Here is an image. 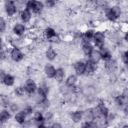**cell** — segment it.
Listing matches in <instances>:
<instances>
[{
    "label": "cell",
    "mask_w": 128,
    "mask_h": 128,
    "mask_svg": "<svg viewBox=\"0 0 128 128\" xmlns=\"http://www.w3.org/2000/svg\"><path fill=\"white\" fill-rule=\"evenodd\" d=\"M26 8L28 11H33L35 13L41 12L43 8V4L39 1H28L26 4Z\"/></svg>",
    "instance_id": "6da1fadb"
},
{
    "label": "cell",
    "mask_w": 128,
    "mask_h": 128,
    "mask_svg": "<svg viewBox=\"0 0 128 128\" xmlns=\"http://www.w3.org/2000/svg\"><path fill=\"white\" fill-rule=\"evenodd\" d=\"M120 13H121L120 8L117 7V6H115V7L111 8V9H109V10L106 12V16H107V18H108L109 20L114 21V20L117 19V17L120 15Z\"/></svg>",
    "instance_id": "7a4b0ae2"
},
{
    "label": "cell",
    "mask_w": 128,
    "mask_h": 128,
    "mask_svg": "<svg viewBox=\"0 0 128 128\" xmlns=\"http://www.w3.org/2000/svg\"><path fill=\"white\" fill-rule=\"evenodd\" d=\"M93 38L95 40L96 46H98L99 48H103V43H104V39H105L104 34L102 32H96V33H94Z\"/></svg>",
    "instance_id": "3957f363"
},
{
    "label": "cell",
    "mask_w": 128,
    "mask_h": 128,
    "mask_svg": "<svg viewBox=\"0 0 128 128\" xmlns=\"http://www.w3.org/2000/svg\"><path fill=\"white\" fill-rule=\"evenodd\" d=\"M5 9H6V13L8 14V16H12L16 12V7L14 5V2L12 1H8L5 3Z\"/></svg>",
    "instance_id": "277c9868"
},
{
    "label": "cell",
    "mask_w": 128,
    "mask_h": 128,
    "mask_svg": "<svg viewBox=\"0 0 128 128\" xmlns=\"http://www.w3.org/2000/svg\"><path fill=\"white\" fill-rule=\"evenodd\" d=\"M96 68H97L96 63L92 62L91 60H88L85 63V72H86V74H92L96 70Z\"/></svg>",
    "instance_id": "5b68a950"
},
{
    "label": "cell",
    "mask_w": 128,
    "mask_h": 128,
    "mask_svg": "<svg viewBox=\"0 0 128 128\" xmlns=\"http://www.w3.org/2000/svg\"><path fill=\"white\" fill-rule=\"evenodd\" d=\"M82 49H83V52L86 54V55H90L91 54V52H92V50H93V48H92V46L90 45V43H89V40L88 39H84L83 40V42H82Z\"/></svg>",
    "instance_id": "8992f818"
},
{
    "label": "cell",
    "mask_w": 128,
    "mask_h": 128,
    "mask_svg": "<svg viewBox=\"0 0 128 128\" xmlns=\"http://www.w3.org/2000/svg\"><path fill=\"white\" fill-rule=\"evenodd\" d=\"M10 55H11V58H12L14 61H16V62H18V61H20V60L23 59V54H22L21 51H20L19 49H17V48L12 49Z\"/></svg>",
    "instance_id": "52a82bcc"
},
{
    "label": "cell",
    "mask_w": 128,
    "mask_h": 128,
    "mask_svg": "<svg viewBox=\"0 0 128 128\" xmlns=\"http://www.w3.org/2000/svg\"><path fill=\"white\" fill-rule=\"evenodd\" d=\"M36 89H37V87H36L35 82H34L33 80H31V79L27 80V82H26V84H25V91H27L28 93L31 94V93L35 92Z\"/></svg>",
    "instance_id": "ba28073f"
},
{
    "label": "cell",
    "mask_w": 128,
    "mask_h": 128,
    "mask_svg": "<svg viewBox=\"0 0 128 128\" xmlns=\"http://www.w3.org/2000/svg\"><path fill=\"white\" fill-rule=\"evenodd\" d=\"M74 68H75V71L78 75H82L85 72V63L82 61H78L75 63Z\"/></svg>",
    "instance_id": "9c48e42d"
},
{
    "label": "cell",
    "mask_w": 128,
    "mask_h": 128,
    "mask_svg": "<svg viewBox=\"0 0 128 128\" xmlns=\"http://www.w3.org/2000/svg\"><path fill=\"white\" fill-rule=\"evenodd\" d=\"M97 112H98V114H100V115H102V116H104V117H106L107 115H108V109H107V107L103 104V103H100L99 105H98V107H97Z\"/></svg>",
    "instance_id": "30bf717a"
},
{
    "label": "cell",
    "mask_w": 128,
    "mask_h": 128,
    "mask_svg": "<svg viewBox=\"0 0 128 128\" xmlns=\"http://www.w3.org/2000/svg\"><path fill=\"white\" fill-rule=\"evenodd\" d=\"M89 56H90V60L92 62H94V63H97L101 59L100 52L99 51H96V50H92V52H91V54Z\"/></svg>",
    "instance_id": "8fae6325"
},
{
    "label": "cell",
    "mask_w": 128,
    "mask_h": 128,
    "mask_svg": "<svg viewBox=\"0 0 128 128\" xmlns=\"http://www.w3.org/2000/svg\"><path fill=\"white\" fill-rule=\"evenodd\" d=\"M55 68L51 65H46L45 66V74L49 77V78H53L55 75Z\"/></svg>",
    "instance_id": "7c38bea8"
},
{
    "label": "cell",
    "mask_w": 128,
    "mask_h": 128,
    "mask_svg": "<svg viewBox=\"0 0 128 128\" xmlns=\"http://www.w3.org/2000/svg\"><path fill=\"white\" fill-rule=\"evenodd\" d=\"M13 31L17 35H22L24 33V31H25V27L22 24H16L14 26V28H13Z\"/></svg>",
    "instance_id": "4fadbf2b"
},
{
    "label": "cell",
    "mask_w": 128,
    "mask_h": 128,
    "mask_svg": "<svg viewBox=\"0 0 128 128\" xmlns=\"http://www.w3.org/2000/svg\"><path fill=\"white\" fill-rule=\"evenodd\" d=\"M54 78H55V79H56L58 82H61V81L63 80V78H64V71H63L61 68L57 69V70L55 71Z\"/></svg>",
    "instance_id": "5bb4252c"
},
{
    "label": "cell",
    "mask_w": 128,
    "mask_h": 128,
    "mask_svg": "<svg viewBox=\"0 0 128 128\" xmlns=\"http://www.w3.org/2000/svg\"><path fill=\"white\" fill-rule=\"evenodd\" d=\"M3 83L5 84V85H7V86H11V85H13L14 84V77L13 76H11V75H5V77H4V79H3Z\"/></svg>",
    "instance_id": "9a60e30c"
},
{
    "label": "cell",
    "mask_w": 128,
    "mask_h": 128,
    "mask_svg": "<svg viewBox=\"0 0 128 128\" xmlns=\"http://www.w3.org/2000/svg\"><path fill=\"white\" fill-rule=\"evenodd\" d=\"M25 117H26V115H25V113L22 111V112H18L16 115H15V120L19 123V124H22V123H24V121H25Z\"/></svg>",
    "instance_id": "2e32d148"
},
{
    "label": "cell",
    "mask_w": 128,
    "mask_h": 128,
    "mask_svg": "<svg viewBox=\"0 0 128 128\" xmlns=\"http://www.w3.org/2000/svg\"><path fill=\"white\" fill-rule=\"evenodd\" d=\"M49 92V89L46 85H41L39 88H38V93L40 96H43V97H46V95L48 94Z\"/></svg>",
    "instance_id": "e0dca14e"
},
{
    "label": "cell",
    "mask_w": 128,
    "mask_h": 128,
    "mask_svg": "<svg viewBox=\"0 0 128 128\" xmlns=\"http://www.w3.org/2000/svg\"><path fill=\"white\" fill-rule=\"evenodd\" d=\"M10 118V113L6 110H3L0 112V122H5Z\"/></svg>",
    "instance_id": "ac0fdd59"
},
{
    "label": "cell",
    "mask_w": 128,
    "mask_h": 128,
    "mask_svg": "<svg viewBox=\"0 0 128 128\" xmlns=\"http://www.w3.org/2000/svg\"><path fill=\"white\" fill-rule=\"evenodd\" d=\"M20 16H21V19H22L24 22H27V21L30 20V16H31V15H30V11H28L27 9H25L24 11L21 12Z\"/></svg>",
    "instance_id": "d6986e66"
},
{
    "label": "cell",
    "mask_w": 128,
    "mask_h": 128,
    "mask_svg": "<svg viewBox=\"0 0 128 128\" xmlns=\"http://www.w3.org/2000/svg\"><path fill=\"white\" fill-rule=\"evenodd\" d=\"M76 83V76L75 75H70L67 80H66V85L67 86H74V84Z\"/></svg>",
    "instance_id": "ffe728a7"
},
{
    "label": "cell",
    "mask_w": 128,
    "mask_h": 128,
    "mask_svg": "<svg viewBox=\"0 0 128 128\" xmlns=\"http://www.w3.org/2000/svg\"><path fill=\"white\" fill-rule=\"evenodd\" d=\"M100 55H101V58H103V59H105V60H109V59L111 58V55H110L109 51H107V50L104 49V48H101Z\"/></svg>",
    "instance_id": "44dd1931"
},
{
    "label": "cell",
    "mask_w": 128,
    "mask_h": 128,
    "mask_svg": "<svg viewBox=\"0 0 128 128\" xmlns=\"http://www.w3.org/2000/svg\"><path fill=\"white\" fill-rule=\"evenodd\" d=\"M82 119V113L80 111H76L72 114V120L74 122H79Z\"/></svg>",
    "instance_id": "7402d4cb"
},
{
    "label": "cell",
    "mask_w": 128,
    "mask_h": 128,
    "mask_svg": "<svg viewBox=\"0 0 128 128\" xmlns=\"http://www.w3.org/2000/svg\"><path fill=\"white\" fill-rule=\"evenodd\" d=\"M46 57H47L49 60H53V59L56 57V52H55L53 49H49V50L46 52Z\"/></svg>",
    "instance_id": "603a6c76"
},
{
    "label": "cell",
    "mask_w": 128,
    "mask_h": 128,
    "mask_svg": "<svg viewBox=\"0 0 128 128\" xmlns=\"http://www.w3.org/2000/svg\"><path fill=\"white\" fill-rule=\"evenodd\" d=\"M45 34H46V37L47 38H52V37H54L55 36V31L52 29V28H47L46 30H45Z\"/></svg>",
    "instance_id": "cb8c5ba5"
},
{
    "label": "cell",
    "mask_w": 128,
    "mask_h": 128,
    "mask_svg": "<svg viewBox=\"0 0 128 128\" xmlns=\"http://www.w3.org/2000/svg\"><path fill=\"white\" fill-rule=\"evenodd\" d=\"M15 93H16L17 96H23L24 93H25V88H23V87H17L15 89Z\"/></svg>",
    "instance_id": "d4e9b609"
},
{
    "label": "cell",
    "mask_w": 128,
    "mask_h": 128,
    "mask_svg": "<svg viewBox=\"0 0 128 128\" xmlns=\"http://www.w3.org/2000/svg\"><path fill=\"white\" fill-rule=\"evenodd\" d=\"M34 119H35V121H37V122H42V121L44 120V119H43V115H42L40 112H36V113H35Z\"/></svg>",
    "instance_id": "484cf974"
},
{
    "label": "cell",
    "mask_w": 128,
    "mask_h": 128,
    "mask_svg": "<svg viewBox=\"0 0 128 128\" xmlns=\"http://www.w3.org/2000/svg\"><path fill=\"white\" fill-rule=\"evenodd\" d=\"M93 36H94V32L92 30H88V31L85 32V38L86 39L89 40L90 38H93Z\"/></svg>",
    "instance_id": "4316f807"
},
{
    "label": "cell",
    "mask_w": 128,
    "mask_h": 128,
    "mask_svg": "<svg viewBox=\"0 0 128 128\" xmlns=\"http://www.w3.org/2000/svg\"><path fill=\"white\" fill-rule=\"evenodd\" d=\"M40 105L43 107V108H46L49 106V100H47L45 97H43V100L40 102Z\"/></svg>",
    "instance_id": "83f0119b"
},
{
    "label": "cell",
    "mask_w": 128,
    "mask_h": 128,
    "mask_svg": "<svg viewBox=\"0 0 128 128\" xmlns=\"http://www.w3.org/2000/svg\"><path fill=\"white\" fill-rule=\"evenodd\" d=\"M5 21H4V19L2 18V17H0V32H2V31H4L5 30Z\"/></svg>",
    "instance_id": "f1b7e54d"
},
{
    "label": "cell",
    "mask_w": 128,
    "mask_h": 128,
    "mask_svg": "<svg viewBox=\"0 0 128 128\" xmlns=\"http://www.w3.org/2000/svg\"><path fill=\"white\" fill-rule=\"evenodd\" d=\"M116 102L118 103V105H122V104H123V97H122V96L117 97V98H116Z\"/></svg>",
    "instance_id": "f546056e"
},
{
    "label": "cell",
    "mask_w": 128,
    "mask_h": 128,
    "mask_svg": "<svg viewBox=\"0 0 128 128\" xmlns=\"http://www.w3.org/2000/svg\"><path fill=\"white\" fill-rule=\"evenodd\" d=\"M23 112L25 113V115H26V114H30V113L32 112V108H31V107H27V108H25V109H24V111H23Z\"/></svg>",
    "instance_id": "4dcf8cb0"
},
{
    "label": "cell",
    "mask_w": 128,
    "mask_h": 128,
    "mask_svg": "<svg viewBox=\"0 0 128 128\" xmlns=\"http://www.w3.org/2000/svg\"><path fill=\"white\" fill-rule=\"evenodd\" d=\"M49 128H62V127H61V125H60L59 123H54V124H53L51 127H49Z\"/></svg>",
    "instance_id": "1f68e13d"
},
{
    "label": "cell",
    "mask_w": 128,
    "mask_h": 128,
    "mask_svg": "<svg viewBox=\"0 0 128 128\" xmlns=\"http://www.w3.org/2000/svg\"><path fill=\"white\" fill-rule=\"evenodd\" d=\"M127 55H128V53L127 52H124V54H123V61H124L125 64L127 63Z\"/></svg>",
    "instance_id": "d6a6232c"
},
{
    "label": "cell",
    "mask_w": 128,
    "mask_h": 128,
    "mask_svg": "<svg viewBox=\"0 0 128 128\" xmlns=\"http://www.w3.org/2000/svg\"><path fill=\"white\" fill-rule=\"evenodd\" d=\"M46 5L48 7H52L54 5V1H46Z\"/></svg>",
    "instance_id": "836d02e7"
},
{
    "label": "cell",
    "mask_w": 128,
    "mask_h": 128,
    "mask_svg": "<svg viewBox=\"0 0 128 128\" xmlns=\"http://www.w3.org/2000/svg\"><path fill=\"white\" fill-rule=\"evenodd\" d=\"M5 75H6V74H4L3 72H0V81H2V82H3V79H4Z\"/></svg>",
    "instance_id": "e575fe53"
},
{
    "label": "cell",
    "mask_w": 128,
    "mask_h": 128,
    "mask_svg": "<svg viewBox=\"0 0 128 128\" xmlns=\"http://www.w3.org/2000/svg\"><path fill=\"white\" fill-rule=\"evenodd\" d=\"M38 128H47V127H45V126H43V125H40V126H38Z\"/></svg>",
    "instance_id": "d590c367"
},
{
    "label": "cell",
    "mask_w": 128,
    "mask_h": 128,
    "mask_svg": "<svg viewBox=\"0 0 128 128\" xmlns=\"http://www.w3.org/2000/svg\"><path fill=\"white\" fill-rule=\"evenodd\" d=\"M1 44H2V40H1V38H0V46H1Z\"/></svg>",
    "instance_id": "8d00e7d4"
},
{
    "label": "cell",
    "mask_w": 128,
    "mask_h": 128,
    "mask_svg": "<svg viewBox=\"0 0 128 128\" xmlns=\"http://www.w3.org/2000/svg\"><path fill=\"white\" fill-rule=\"evenodd\" d=\"M123 128H127V126H124V127H123Z\"/></svg>",
    "instance_id": "74e56055"
}]
</instances>
